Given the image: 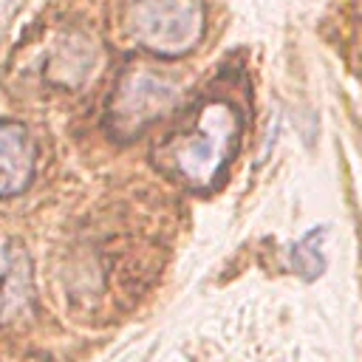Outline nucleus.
<instances>
[{
  "mask_svg": "<svg viewBox=\"0 0 362 362\" xmlns=\"http://www.w3.org/2000/svg\"><path fill=\"white\" fill-rule=\"evenodd\" d=\"M34 308V277L20 243H0V322H20Z\"/></svg>",
  "mask_w": 362,
  "mask_h": 362,
  "instance_id": "obj_4",
  "label": "nucleus"
},
{
  "mask_svg": "<svg viewBox=\"0 0 362 362\" xmlns=\"http://www.w3.org/2000/svg\"><path fill=\"white\" fill-rule=\"evenodd\" d=\"M130 34L158 57H181L204 37L201 0H133L127 11Z\"/></svg>",
  "mask_w": 362,
  "mask_h": 362,
  "instance_id": "obj_2",
  "label": "nucleus"
},
{
  "mask_svg": "<svg viewBox=\"0 0 362 362\" xmlns=\"http://www.w3.org/2000/svg\"><path fill=\"white\" fill-rule=\"evenodd\" d=\"M325 235H328L325 229H311L300 243H294V249H291V269L303 280H314L317 274H322V269H325V255H322Z\"/></svg>",
  "mask_w": 362,
  "mask_h": 362,
  "instance_id": "obj_6",
  "label": "nucleus"
},
{
  "mask_svg": "<svg viewBox=\"0 0 362 362\" xmlns=\"http://www.w3.org/2000/svg\"><path fill=\"white\" fill-rule=\"evenodd\" d=\"M34 175V144L17 122L0 119V198L17 195Z\"/></svg>",
  "mask_w": 362,
  "mask_h": 362,
  "instance_id": "obj_5",
  "label": "nucleus"
},
{
  "mask_svg": "<svg viewBox=\"0 0 362 362\" xmlns=\"http://www.w3.org/2000/svg\"><path fill=\"white\" fill-rule=\"evenodd\" d=\"M240 136V116L229 102H206L198 113V122L192 133H187L173 147V164L175 170L195 187H209L229 156L238 147Z\"/></svg>",
  "mask_w": 362,
  "mask_h": 362,
  "instance_id": "obj_1",
  "label": "nucleus"
},
{
  "mask_svg": "<svg viewBox=\"0 0 362 362\" xmlns=\"http://www.w3.org/2000/svg\"><path fill=\"white\" fill-rule=\"evenodd\" d=\"M175 99V88L153 74L136 71L119 82L113 99V127L119 133L141 130L147 122L161 116Z\"/></svg>",
  "mask_w": 362,
  "mask_h": 362,
  "instance_id": "obj_3",
  "label": "nucleus"
}]
</instances>
